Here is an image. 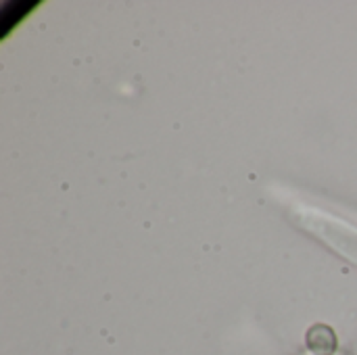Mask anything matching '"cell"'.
Masks as SVG:
<instances>
[{
	"label": "cell",
	"instance_id": "obj_1",
	"mask_svg": "<svg viewBox=\"0 0 357 355\" xmlns=\"http://www.w3.org/2000/svg\"><path fill=\"white\" fill-rule=\"evenodd\" d=\"M305 345L314 355H335L339 349V337L328 324H314L305 333Z\"/></svg>",
	"mask_w": 357,
	"mask_h": 355
},
{
	"label": "cell",
	"instance_id": "obj_2",
	"mask_svg": "<svg viewBox=\"0 0 357 355\" xmlns=\"http://www.w3.org/2000/svg\"><path fill=\"white\" fill-rule=\"evenodd\" d=\"M36 6H40V2H4L2 4V38L8 36L10 29H15Z\"/></svg>",
	"mask_w": 357,
	"mask_h": 355
}]
</instances>
